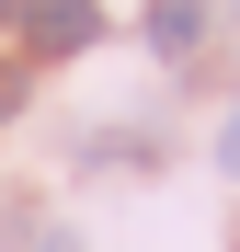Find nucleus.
<instances>
[{
  "mask_svg": "<svg viewBox=\"0 0 240 252\" xmlns=\"http://www.w3.org/2000/svg\"><path fill=\"white\" fill-rule=\"evenodd\" d=\"M23 34H34V58H80V46H103V12L92 0H34Z\"/></svg>",
  "mask_w": 240,
  "mask_h": 252,
  "instance_id": "nucleus-1",
  "label": "nucleus"
},
{
  "mask_svg": "<svg viewBox=\"0 0 240 252\" xmlns=\"http://www.w3.org/2000/svg\"><path fill=\"white\" fill-rule=\"evenodd\" d=\"M194 34H206V0H149V46L160 58H194Z\"/></svg>",
  "mask_w": 240,
  "mask_h": 252,
  "instance_id": "nucleus-2",
  "label": "nucleus"
},
{
  "mask_svg": "<svg viewBox=\"0 0 240 252\" xmlns=\"http://www.w3.org/2000/svg\"><path fill=\"white\" fill-rule=\"evenodd\" d=\"M217 172H240V115H229V126H217Z\"/></svg>",
  "mask_w": 240,
  "mask_h": 252,
  "instance_id": "nucleus-3",
  "label": "nucleus"
},
{
  "mask_svg": "<svg viewBox=\"0 0 240 252\" xmlns=\"http://www.w3.org/2000/svg\"><path fill=\"white\" fill-rule=\"evenodd\" d=\"M23 252H80V241H69V229H34V241H23Z\"/></svg>",
  "mask_w": 240,
  "mask_h": 252,
  "instance_id": "nucleus-4",
  "label": "nucleus"
},
{
  "mask_svg": "<svg viewBox=\"0 0 240 252\" xmlns=\"http://www.w3.org/2000/svg\"><path fill=\"white\" fill-rule=\"evenodd\" d=\"M12 103H23V69H0V115H12Z\"/></svg>",
  "mask_w": 240,
  "mask_h": 252,
  "instance_id": "nucleus-5",
  "label": "nucleus"
},
{
  "mask_svg": "<svg viewBox=\"0 0 240 252\" xmlns=\"http://www.w3.org/2000/svg\"><path fill=\"white\" fill-rule=\"evenodd\" d=\"M23 12H34V0H0V34H12V23H23Z\"/></svg>",
  "mask_w": 240,
  "mask_h": 252,
  "instance_id": "nucleus-6",
  "label": "nucleus"
}]
</instances>
